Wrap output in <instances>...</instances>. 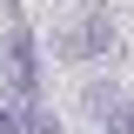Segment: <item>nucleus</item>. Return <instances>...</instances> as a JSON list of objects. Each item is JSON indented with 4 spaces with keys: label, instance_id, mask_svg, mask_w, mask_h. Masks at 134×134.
Returning <instances> with one entry per match:
<instances>
[{
    "label": "nucleus",
    "instance_id": "f03ea898",
    "mask_svg": "<svg viewBox=\"0 0 134 134\" xmlns=\"http://www.w3.org/2000/svg\"><path fill=\"white\" fill-rule=\"evenodd\" d=\"M20 134H60V121H54V114H27V121H20Z\"/></svg>",
    "mask_w": 134,
    "mask_h": 134
},
{
    "label": "nucleus",
    "instance_id": "7ed1b4c3",
    "mask_svg": "<svg viewBox=\"0 0 134 134\" xmlns=\"http://www.w3.org/2000/svg\"><path fill=\"white\" fill-rule=\"evenodd\" d=\"M107 134H134V107H107Z\"/></svg>",
    "mask_w": 134,
    "mask_h": 134
},
{
    "label": "nucleus",
    "instance_id": "f257e3e1",
    "mask_svg": "<svg viewBox=\"0 0 134 134\" xmlns=\"http://www.w3.org/2000/svg\"><path fill=\"white\" fill-rule=\"evenodd\" d=\"M60 47H67V54H94V47H107V14H87L81 34H67Z\"/></svg>",
    "mask_w": 134,
    "mask_h": 134
},
{
    "label": "nucleus",
    "instance_id": "20e7f679",
    "mask_svg": "<svg viewBox=\"0 0 134 134\" xmlns=\"http://www.w3.org/2000/svg\"><path fill=\"white\" fill-rule=\"evenodd\" d=\"M0 134H20V107H0Z\"/></svg>",
    "mask_w": 134,
    "mask_h": 134
}]
</instances>
